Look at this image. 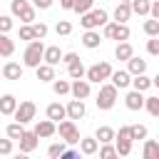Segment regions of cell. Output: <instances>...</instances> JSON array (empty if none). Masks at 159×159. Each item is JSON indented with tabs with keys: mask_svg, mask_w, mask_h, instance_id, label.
I'll use <instances>...</instances> for the list:
<instances>
[{
	"mask_svg": "<svg viewBox=\"0 0 159 159\" xmlns=\"http://www.w3.org/2000/svg\"><path fill=\"white\" fill-rule=\"evenodd\" d=\"M42 60H45V45H42V40H32V42L27 45L25 55H22V65L37 70V67L42 65Z\"/></svg>",
	"mask_w": 159,
	"mask_h": 159,
	"instance_id": "cell-1",
	"label": "cell"
},
{
	"mask_svg": "<svg viewBox=\"0 0 159 159\" xmlns=\"http://www.w3.org/2000/svg\"><path fill=\"white\" fill-rule=\"evenodd\" d=\"M94 102H97L99 109H112L114 102H117V87H114V84H102Z\"/></svg>",
	"mask_w": 159,
	"mask_h": 159,
	"instance_id": "cell-2",
	"label": "cell"
},
{
	"mask_svg": "<svg viewBox=\"0 0 159 159\" xmlns=\"http://www.w3.org/2000/svg\"><path fill=\"white\" fill-rule=\"evenodd\" d=\"M82 27L84 30H94V27H99V25H107L109 22V17H107V12L99 7V10H89L87 15H82Z\"/></svg>",
	"mask_w": 159,
	"mask_h": 159,
	"instance_id": "cell-3",
	"label": "cell"
},
{
	"mask_svg": "<svg viewBox=\"0 0 159 159\" xmlns=\"http://www.w3.org/2000/svg\"><path fill=\"white\" fill-rule=\"evenodd\" d=\"M112 65L109 62H97L87 70V82H102V80H109L112 77Z\"/></svg>",
	"mask_w": 159,
	"mask_h": 159,
	"instance_id": "cell-4",
	"label": "cell"
},
{
	"mask_svg": "<svg viewBox=\"0 0 159 159\" xmlns=\"http://www.w3.org/2000/svg\"><path fill=\"white\" fill-rule=\"evenodd\" d=\"M57 132H60V139H65L67 144H77V142L82 139V137H80V129H77V124H75L72 119H65V122H60Z\"/></svg>",
	"mask_w": 159,
	"mask_h": 159,
	"instance_id": "cell-5",
	"label": "cell"
},
{
	"mask_svg": "<svg viewBox=\"0 0 159 159\" xmlns=\"http://www.w3.org/2000/svg\"><path fill=\"white\" fill-rule=\"evenodd\" d=\"M35 112H37L35 102H30V99H27V102H20V104H17V109H15V114H12V117H15V122H17V124H27L30 119H35Z\"/></svg>",
	"mask_w": 159,
	"mask_h": 159,
	"instance_id": "cell-6",
	"label": "cell"
},
{
	"mask_svg": "<svg viewBox=\"0 0 159 159\" xmlns=\"http://www.w3.org/2000/svg\"><path fill=\"white\" fill-rule=\"evenodd\" d=\"M104 37L127 42V40H129V27H127V25H119V22H107V25H104Z\"/></svg>",
	"mask_w": 159,
	"mask_h": 159,
	"instance_id": "cell-7",
	"label": "cell"
},
{
	"mask_svg": "<svg viewBox=\"0 0 159 159\" xmlns=\"http://www.w3.org/2000/svg\"><path fill=\"white\" fill-rule=\"evenodd\" d=\"M129 17H132V2H129V0H122V2L114 7V20H117L119 25H127Z\"/></svg>",
	"mask_w": 159,
	"mask_h": 159,
	"instance_id": "cell-8",
	"label": "cell"
},
{
	"mask_svg": "<svg viewBox=\"0 0 159 159\" xmlns=\"http://www.w3.org/2000/svg\"><path fill=\"white\" fill-rule=\"evenodd\" d=\"M70 92H72V97H75V99H87V97H89V92H92V87H89V82H87V80H75Z\"/></svg>",
	"mask_w": 159,
	"mask_h": 159,
	"instance_id": "cell-9",
	"label": "cell"
},
{
	"mask_svg": "<svg viewBox=\"0 0 159 159\" xmlns=\"http://www.w3.org/2000/svg\"><path fill=\"white\" fill-rule=\"evenodd\" d=\"M87 114V109H84V99H70V104H67V117L75 122V119H82Z\"/></svg>",
	"mask_w": 159,
	"mask_h": 159,
	"instance_id": "cell-10",
	"label": "cell"
},
{
	"mask_svg": "<svg viewBox=\"0 0 159 159\" xmlns=\"http://www.w3.org/2000/svg\"><path fill=\"white\" fill-rule=\"evenodd\" d=\"M65 117H67V107L65 104H60V102L47 104V119L50 122H65Z\"/></svg>",
	"mask_w": 159,
	"mask_h": 159,
	"instance_id": "cell-11",
	"label": "cell"
},
{
	"mask_svg": "<svg viewBox=\"0 0 159 159\" xmlns=\"http://www.w3.org/2000/svg\"><path fill=\"white\" fill-rule=\"evenodd\" d=\"M40 139H45V137H52L55 132H57V124L55 122H50V119H42V122H37L35 124V129H32Z\"/></svg>",
	"mask_w": 159,
	"mask_h": 159,
	"instance_id": "cell-12",
	"label": "cell"
},
{
	"mask_svg": "<svg viewBox=\"0 0 159 159\" xmlns=\"http://www.w3.org/2000/svg\"><path fill=\"white\" fill-rule=\"evenodd\" d=\"M37 139H40V137H37L35 132H25V134L20 137V152H22V154H30L32 149H37Z\"/></svg>",
	"mask_w": 159,
	"mask_h": 159,
	"instance_id": "cell-13",
	"label": "cell"
},
{
	"mask_svg": "<svg viewBox=\"0 0 159 159\" xmlns=\"http://www.w3.org/2000/svg\"><path fill=\"white\" fill-rule=\"evenodd\" d=\"M112 84L117 87V89H124V87H129L132 84V75L127 72V70H117V72H112Z\"/></svg>",
	"mask_w": 159,
	"mask_h": 159,
	"instance_id": "cell-14",
	"label": "cell"
},
{
	"mask_svg": "<svg viewBox=\"0 0 159 159\" xmlns=\"http://www.w3.org/2000/svg\"><path fill=\"white\" fill-rule=\"evenodd\" d=\"M15 109H17V99H15L12 94H2V97H0V114L12 117Z\"/></svg>",
	"mask_w": 159,
	"mask_h": 159,
	"instance_id": "cell-15",
	"label": "cell"
},
{
	"mask_svg": "<svg viewBox=\"0 0 159 159\" xmlns=\"http://www.w3.org/2000/svg\"><path fill=\"white\" fill-rule=\"evenodd\" d=\"M62 50L57 47V45H52V47H45V65H50V67H55V65H60L62 62Z\"/></svg>",
	"mask_w": 159,
	"mask_h": 159,
	"instance_id": "cell-16",
	"label": "cell"
},
{
	"mask_svg": "<svg viewBox=\"0 0 159 159\" xmlns=\"http://www.w3.org/2000/svg\"><path fill=\"white\" fill-rule=\"evenodd\" d=\"M124 104H127V109H132V112L142 109V107H144V97H142V92L132 89V92H129V94L124 97Z\"/></svg>",
	"mask_w": 159,
	"mask_h": 159,
	"instance_id": "cell-17",
	"label": "cell"
},
{
	"mask_svg": "<svg viewBox=\"0 0 159 159\" xmlns=\"http://www.w3.org/2000/svg\"><path fill=\"white\" fill-rule=\"evenodd\" d=\"M127 72L129 75H144L147 72V60H142V57H132L129 62H127Z\"/></svg>",
	"mask_w": 159,
	"mask_h": 159,
	"instance_id": "cell-18",
	"label": "cell"
},
{
	"mask_svg": "<svg viewBox=\"0 0 159 159\" xmlns=\"http://www.w3.org/2000/svg\"><path fill=\"white\" fill-rule=\"evenodd\" d=\"M2 77H5V80H20V77H22V65L7 62V65L2 67Z\"/></svg>",
	"mask_w": 159,
	"mask_h": 159,
	"instance_id": "cell-19",
	"label": "cell"
},
{
	"mask_svg": "<svg viewBox=\"0 0 159 159\" xmlns=\"http://www.w3.org/2000/svg\"><path fill=\"white\" fill-rule=\"evenodd\" d=\"M97 147H99V142H97L94 137H82V139H80V152L87 154V157H92V154L97 152Z\"/></svg>",
	"mask_w": 159,
	"mask_h": 159,
	"instance_id": "cell-20",
	"label": "cell"
},
{
	"mask_svg": "<svg viewBox=\"0 0 159 159\" xmlns=\"http://www.w3.org/2000/svg\"><path fill=\"white\" fill-rule=\"evenodd\" d=\"M114 57H117V60H124V62H129V60L134 57V50H132V45H129V42H119V45H117V50H114Z\"/></svg>",
	"mask_w": 159,
	"mask_h": 159,
	"instance_id": "cell-21",
	"label": "cell"
},
{
	"mask_svg": "<svg viewBox=\"0 0 159 159\" xmlns=\"http://www.w3.org/2000/svg\"><path fill=\"white\" fill-rule=\"evenodd\" d=\"M94 139H97L99 144H109L112 139H117V132H114L112 127H99L97 134H94Z\"/></svg>",
	"mask_w": 159,
	"mask_h": 159,
	"instance_id": "cell-22",
	"label": "cell"
},
{
	"mask_svg": "<svg viewBox=\"0 0 159 159\" xmlns=\"http://www.w3.org/2000/svg\"><path fill=\"white\" fill-rule=\"evenodd\" d=\"M99 32H94V30H87L84 35H82V45L87 47V50H94V47H99Z\"/></svg>",
	"mask_w": 159,
	"mask_h": 159,
	"instance_id": "cell-23",
	"label": "cell"
},
{
	"mask_svg": "<svg viewBox=\"0 0 159 159\" xmlns=\"http://www.w3.org/2000/svg\"><path fill=\"white\" fill-rule=\"evenodd\" d=\"M35 72H37V80H40V82H55V67H50V65H40Z\"/></svg>",
	"mask_w": 159,
	"mask_h": 159,
	"instance_id": "cell-24",
	"label": "cell"
},
{
	"mask_svg": "<svg viewBox=\"0 0 159 159\" xmlns=\"http://www.w3.org/2000/svg\"><path fill=\"white\" fill-rule=\"evenodd\" d=\"M142 157H144V159H159V142H154V139L144 142V152H142Z\"/></svg>",
	"mask_w": 159,
	"mask_h": 159,
	"instance_id": "cell-25",
	"label": "cell"
},
{
	"mask_svg": "<svg viewBox=\"0 0 159 159\" xmlns=\"http://www.w3.org/2000/svg\"><path fill=\"white\" fill-rule=\"evenodd\" d=\"M152 84H154V82H152V80H149L147 75H137V77L132 80V87H134L137 92H144V89H149Z\"/></svg>",
	"mask_w": 159,
	"mask_h": 159,
	"instance_id": "cell-26",
	"label": "cell"
},
{
	"mask_svg": "<svg viewBox=\"0 0 159 159\" xmlns=\"http://www.w3.org/2000/svg\"><path fill=\"white\" fill-rule=\"evenodd\" d=\"M10 10H12L15 17H22V15L30 10V2H27V0H12V2H10Z\"/></svg>",
	"mask_w": 159,
	"mask_h": 159,
	"instance_id": "cell-27",
	"label": "cell"
},
{
	"mask_svg": "<svg viewBox=\"0 0 159 159\" xmlns=\"http://www.w3.org/2000/svg\"><path fill=\"white\" fill-rule=\"evenodd\" d=\"M15 52V42L7 37V35H0V55L2 57H10Z\"/></svg>",
	"mask_w": 159,
	"mask_h": 159,
	"instance_id": "cell-28",
	"label": "cell"
},
{
	"mask_svg": "<svg viewBox=\"0 0 159 159\" xmlns=\"http://www.w3.org/2000/svg\"><path fill=\"white\" fill-rule=\"evenodd\" d=\"M149 10H152V2H149V0H132V12H137V15H149Z\"/></svg>",
	"mask_w": 159,
	"mask_h": 159,
	"instance_id": "cell-29",
	"label": "cell"
},
{
	"mask_svg": "<svg viewBox=\"0 0 159 159\" xmlns=\"http://www.w3.org/2000/svg\"><path fill=\"white\" fill-rule=\"evenodd\" d=\"M67 75H70L72 80H82V77L87 75V70H84V65H82V62H75V65H70V67H67Z\"/></svg>",
	"mask_w": 159,
	"mask_h": 159,
	"instance_id": "cell-30",
	"label": "cell"
},
{
	"mask_svg": "<svg viewBox=\"0 0 159 159\" xmlns=\"http://www.w3.org/2000/svg\"><path fill=\"white\" fill-rule=\"evenodd\" d=\"M7 139H17L20 142V137L25 134V129H22V124H17V122H12V124H7Z\"/></svg>",
	"mask_w": 159,
	"mask_h": 159,
	"instance_id": "cell-31",
	"label": "cell"
},
{
	"mask_svg": "<svg viewBox=\"0 0 159 159\" xmlns=\"http://www.w3.org/2000/svg\"><path fill=\"white\" fill-rule=\"evenodd\" d=\"M144 107L152 117H159V97H147L144 99Z\"/></svg>",
	"mask_w": 159,
	"mask_h": 159,
	"instance_id": "cell-32",
	"label": "cell"
},
{
	"mask_svg": "<svg viewBox=\"0 0 159 159\" xmlns=\"http://www.w3.org/2000/svg\"><path fill=\"white\" fill-rule=\"evenodd\" d=\"M92 5H94V0H75V12L77 15H87L92 10Z\"/></svg>",
	"mask_w": 159,
	"mask_h": 159,
	"instance_id": "cell-33",
	"label": "cell"
},
{
	"mask_svg": "<svg viewBox=\"0 0 159 159\" xmlns=\"http://www.w3.org/2000/svg\"><path fill=\"white\" fill-rule=\"evenodd\" d=\"M52 89H55V94H67V92L72 89V84H70L67 80H55V82H52Z\"/></svg>",
	"mask_w": 159,
	"mask_h": 159,
	"instance_id": "cell-34",
	"label": "cell"
},
{
	"mask_svg": "<svg viewBox=\"0 0 159 159\" xmlns=\"http://www.w3.org/2000/svg\"><path fill=\"white\" fill-rule=\"evenodd\" d=\"M114 147H117V154H119V157H127V154L132 152V139H117Z\"/></svg>",
	"mask_w": 159,
	"mask_h": 159,
	"instance_id": "cell-35",
	"label": "cell"
},
{
	"mask_svg": "<svg viewBox=\"0 0 159 159\" xmlns=\"http://www.w3.org/2000/svg\"><path fill=\"white\" fill-rule=\"evenodd\" d=\"M144 32L149 37H159V20H147L144 22Z\"/></svg>",
	"mask_w": 159,
	"mask_h": 159,
	"instance_id": "cell-36",
	"label": "cell"
},
{
	"mask_svg": "<svg viewBox=\"0 0 159 159\" xmlns=\"http://www.w3.org/2000/svg\"><path fill=\"white\" fill-rule=\"evenodd\" d=\"M117 157V147H112V144H102V149H99V159H114Z\"/></svg>",
	"mask_w": 159,
	"mask_h": 159,
	"instance_id": "cell-37",
	"label": "cell"
},
{
	"mask_svg": "<svg viewBox=\"0 0 159 159\" xmlns=\"http://www.w3.org/2000/svg\"><path fill=\"white\" fill-rule=\"evenodd\" d=\"M32 32H35V40H42L47 35V25L45 22H32Z\"/></svg>",
	"mask_w": 159,
	"mask_h": 159,
	"instance_id": "cell-38",
	"label": "cell"
},
{
	"mask_svg": "<svg viewBox=\"0 0 159 159\" xmlns=\"http://www.w3.org/2000/svg\"><path fill=\"white\" fill-rule=\"evenodd\" d=\"M132 139H147V127L144 124H132Z\"/></svg>",
	"mask_w": 159,
	"mask_h": 159,
	"instance_id": "cell-39",
	"label": "cell"
},
{
	"mask_svg": "<svg viewBox=\"0 0 159 159\" xmlns=\"http://www.w3.org/2000/svg\"><path fill=\"white\" fill-rule=\"evenodd\" d=\"M62 154H65V144H52V147L47 149V157H50V159H60Z\"/></svg>",
	"mask_w": 159,
	"mask_h": 159,
	"instance_id": "cell-40",
	"label": "cell"
},
{
	"mask_svg": "<svg viewBox=\"0 0 159 159\" xmlns=\"http://www.w3.org/2000/svg\"><path fill=\"white\" fill-rule=\"evenodd\" d=\"M12 30V17H7V15H0V35H7Z\"/></svg>",
	"mask_w": 159,
	"mask_h": 159,
	"instance_id": "cell-41",
	"label": "cell"
},
{
	"mask_svg": "<svg viewBox=\"0 0 159 159\" xmlns=\"http://www.w3.org/2000/svg\"><path fill=\"white\" fill-rule=\"evenodd\" d=\"M20 40H27V42H32V40H35L32 25H22V27H20Z\"/></svg>",
	"mask_w": 159,
	"mask_h": 159,
	"instance_id": "cell-42",
	"label": "cell"
},
{
	"mask_svg": "<svg viewBox=\"0 0 159 159\" xmlns=\"http://www.w3.org/2000/svg\"><path fill=\"white\" fill-rule=\"evenodd\" d=\"M55 30H57V35H70V32H72V25H70L67 20H60Z\"/></svg>",
	"mask_w": 159,
	"mask_h": 159,
	"instance_id": "cell-43",
	"label": "cell"
},
{
	"mask_svg": "<svg viewBox=\"0 0 159 159\" xmlns=\"http://www.w3.org/2000/svg\"><path fill=\"white\" fill-rule=\"evenodd\" d=\"M147 52H149V55H159V40H157V37H152V40L147 42Z\"/></svg>",
	"mask_w": 159,
	"mask_h": 159,
	"instance_id": "cell-44",
	"label": "cell"
},
{
	"mask_svg": "<svg viewBox=\"0 0 159 159\" xmlns=\"http://www.w3.org/2000/svg\"><path fill=\"white\" fill-rule=\"evenodd\" d=\"M62 62H65V65L70 67V65H75V62H80V55H77V52H67V55L62 57Z\"/></svg>",
	"mask_w": 159,
	"mask_h": 159,
	"instance_id": "cell-45",
	"label": "cell"
},
{
	"mask_svg": "<svg viewBox=\"0 0 159 159\" xmlns=\"http://www.w3.org/2000/svg\"><path fill=\"white\" fill-rule=\"evenodd\" d=\"M117 139H132V127H129V124H127V127H119Z\"/></svg>",
	"mask_w": 159,
	"mask_h": 159,
	"instance_id": "cell-46",
	"label": "cell"
},
{
	"mask_svg": "<svg viewBox=\"0 0 159 159\" xmlns=\"http://www.w3.org/2000/svg\"><path fill=\"white\" fill-rule=\"evenodd\" d=\"M12 152V139H0V154H10Z\"/></svg>",
	"mask_w": 159,
	"mask_h": 159,
	"instance_id": "cell-47",
	"label": "cell"
},
{
	"mask_svg": "<svg viewBox=\"0 0 159 159\" xmlns=\"http://www.w3.org/2000/svg\"><path fill=\"white\" fill-rule=\"evenodd\" d=\"M20 20H22L25 25H32V22H35V7H30V10H27V12L20 17Z\"/></svg>",
	"mask_w": 159,
	"mask_h": 159,
	"instance_id": "cell-48",
	"label": "cell"
},
{
	"mask_svg": "<svg viewBox=\"0 0 159 159\" xmlns=\"http://www.w3.org/2000/svg\"><path fill=\"white\" fill-rule=\"evenodd\" d=\"M60 159H82V157H80V152H75V149H65V154H62Z\"/></svg>",
	"mask_w": 159,
	"mask_h": 159,
	"instance_id": "cell-49",
	"label": "cell"
},
{
	"mask_svg": "<svg viewBox=\"0 0 159 159\" xmlns=\"http://www.w3.org/2000/svg\"><path fill=\"white\" fill-rule=\"evenodd\" d=\"M149 15H152V20H159V0H157V2H152V10H149Z\"/></svg>",
	"mask_w": 159,
	"mask_h": 159,
	"instance_id": "cell-50",
	"label": "cell"
},
{
	"mask_svg": "<svg viewBox=\"0 0 159 159\" xmlns=\"http://www.w3.org/2000/svg\"><path fill=\"white\" fill-rule=\"evenodd\" d=\"M60 7L62 10H75V0H60Z\"/></svg>",
	"mask_w": 159,
	"mask_h": 159,
	"instance_id": "cell-51",
	"label": "cell"
},
{
	"mask_svg": "<svg viewBox=\"0 0 159 159\" xmlns=\"http://www.w3.org/2000/svg\"><path fill=\"white\" fill-rule=\"evenodd\" d=\"M52 5V0H35V7H40V10H47Z\"/></svg>",
	"mask_w": 159,
	"mask_h": 159,
	"instance_id": "cell-52",
	"label": "cell"
},
{
	"mask_svg": "<svg viewBox=\"0 0 159 159\" xmlns=\"http://www.w3.org/2000/svg\"><path fill=\"white\" fill-rule=\"evenodd\" d=\"M152 82H154V87H159V75H157V77H154Z\"/></svg>",
	"mask_w": 159,
	"mask_h": 159,
	"instance_id": "cell-53",
	"label": "cell"
},
{
	"mask_svg": "<svg viewBox=\"0 0 159 159\" xmlns=\"http://www.w3.org/2000/svg\"><path fill=\"white\" fill-rule=\"evenodd\" d=\"M15 159H27V154H17V157H15Z\"/></svg>",
	"mask_w": 159,
	"mask_h": 159,
	"instance_id": "cell-54",
	"label": "cell"
},
{
	"mask_svg": "<svg viewBox=\"0 0 159 159\" xmlns=\"http://www.w3.org/2000/svg\"><path fill=\"white\" fill-rule=\"evenodd\" d=\"M114 159H124V157H119V154H117V157H114Z\"/></svg>",
	"mask_w": 159,
	"mask_h": 159,
	"instance_id": "cell-55",
	"label": "cell"
},
{
	"mask_svg": "<svg viewBox=\"0 0 159 159\" xmlns=\"http://www.w3.org/2000/svg\"><path fill=\"white\" fill-rule=\"evenodd\" d=\"M0 77H2V70H0Z\"/></svg>",
	"mask_w": 159,
	"mask_h": 159,
	"instance_id": "cell-56",
	"label": "cell"
}]
</instances>
